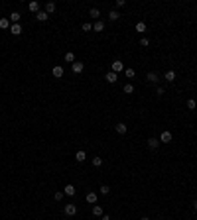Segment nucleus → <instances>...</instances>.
Listing matches in <instances>:
<instances>
[{
  "instance_id": "obj_1",
  "label": "nucleus",
  "mask_w": 197,
  "mask_h": 220,
  "mask_svg": "<svg viewBox=\"0 0 197 220\" xmlns=\"http://www.w3.org/2000/svg\"><path fill=\"white\" fill-rule=\"evenodd\" d=\"M169 141H172V132H162V134H160V144H169Z\"/></svg>"
},
{
  "instance_id": "obj_2",
  "label": "nucleus",
  "mask_w": 197,
  "mask_h": 220,
  "mask_svg": "<svg viewBox=\"0 0 197 220\" xmlns=\"http://www.w3.org/2000/svg\"><path fill=\"white\" fill-rule=\"evenodd\" d=\"M104 81H107V83H110V84H114L118 81V75L116 73H113V71H108L107 75H104Z\"/></svg>"
},
{
  "instance_id": "obj_3",
  "label": "nucleus",
  "mask_w": 197,
  "mask_h": 220,
  "mask_svg": "<svg viewBox=\"0 0 197 220\" xmlns=\"http://www.w3.org/2000/svg\"><path fill=\"white\" fill-rule=\"evenodd\" d=\"M63 210H65L67 216H75V214H77V206H75V204H65V208H63Z\"/></svg>"
},
{
  "instance_id": "obj_4",
  "label": "nucleus",
  "mask_w": 197,
  "mask_h": 220,
  "mask_svg": "<svg viewBox=\"0 0 197 220\" xmlns=\"http://www.w3.org/2000/svg\"><path fill=\"white\" fill-rule=\"evenodd\" d=\"M51 75L55 77V79H61V77H63V67H61V65H55V67L51 69Z\"/></svg>"
},
{
  "instance_id": "obj_5",
  "label": "nucleus",
  "mask_w": 197,
  "mask_h": 220,
  "mask_svg": "<svg viewBox=\"0 0 197 220\" xmlns=\"http://www.w3.org/2000/svg\"><path fill=\"white\" fill-rule=\"evenodd\" d=\"M120 71H124V65H122V61H113V73H116V75H118V73H120Z\"/></svg>"
},
{
  "instance_id": "obj_6",
  "label": "nucleus",
  "mask_w": 197,
  "mask_h": 220,
  "mask_svg": "<svg viewBox=\"0 0 197 220\" xmlns=\"http://www.w3.org/2000/svg\"><path fill=\"white\" fill-rule=\"evenodd\" d=\"M148 147H150V150H158V147H160V140H158V138H148Z\"/></svg>"
},
{
  "instance_id": "obj_7",
  "label": "nucleus",
  "mask_w": 197,
  "mask_h": 220,
  "mask_svg": "<svg viewBox=\"0 0 197 220\" xmlns=\"http://www.w3.org/2000/svg\"><path fill=\"white\" fill-rule=\"evenodd\" d=\"M36 18H38V22H47V20H49V14H47L46 10H40L38 14H36Z\"/></svg>"
},
{
  "instance_id": "obj_8",
  "label": "nucleus",
  "mask_w": 197,
  "mask_h": 220,
  "mask_svg": "<svg viewBox=\"0 0 197 220\" xmlns=\"http://www.w3.org/2000/svg\"><path fill=\"white\" fill-rule=\"evenodd\" d=\"M114 130H116V134H120V136H124V134H126V124H122V122H118L116 126H114Z\"/></svg>"
},
{
  "instance_id": "obj_9",
  "label": "nucleus",
  "mask_w": 197,
  "mask_h": 220,
  "mask_svg": "<svg viewBox=\"0 0 197 220\" xmlns=\"http://www.w3.org/2000/svg\"><path fill=\"white\" fill-rule=\"evenodd\" d=\"M75 193H77V189L73 185H65V189H63V195H67V197H73Z\"/></svg>"
},
{
  "instance_id": "obj_10",
  "label": "nucleus",
  "mask_w": 197,
  "mask_h": 220,
  "mask_svg": "<svg viewBox=\"0 0 197 220\" xmlns=\"http://www.w3.org/2000/svg\"><path fill=\"white\" fill-rule=\"evenodd\" d=\"M146 79H148V83H152V84H156L158 83V73H154V71H150V73H148V75H146Z\"/></svg>"
},
{
  "instance_id": "obj_11",
  "label": "nucleus",
  "mask_w": 197,
  "mask_h": 220,
  "mask_svg": "<svg viewBox=\"0 0 197 220\" xmlns=\"http://www.w3.org/2000/svg\"><path fill=\"white\" fill-rule=\"evenodd\" d=\"M28 10H30V12H34V14H38V12H40V2H36V0H34V2H30V4H28Z\"/></svg>"
},
{
  "instance_id": "obj_12",
  "label": "nucleus",
  "mask_w": 197,
  "mask_h": 220,
  "mask_svg": "<svg viewBox=\"0 0 197 220\" xmlns=\"http://www.w3.org/2000/svg\"><path fill=\"white\" fill-rule=\"evenodd\" d=\"M85 159H87V153H85L83 150H79V151H77V153H75V161H79V163H83Z\"/></svg>"
},
{
  "instance_id": "obj_13",
  "label": "nucleus",
  "mask_w": 197,
  "mask_h": 220,
  "mask_svg": "<svg viewBox=\"0 0 197 220\" xmlns=\"http://www.w3.org/2000/svg\"><path fill=\"white\" fill-rule=\"evenodd\" d=\"M10 32L14 33V36H20V33H22V26H20V24H12V26H10Z\"/></svg>"
},
{
  "instance_id": "obj_14",
  "label": "nucleus",
  "mask_w": 197,
  "mask_h": 220,
  "mask_svg": "<svg viewBox=\"0 0 197 220\" xmlns=\"http://www.w3.org/2000/svg\"><path fill=\"white\" fill-rule=\"evenodd\" d=\"M93 30H95V32H103V30H104V22H103V20H97V22L93 24Z\"/></svg>"
},
{
  "instance_id": "obj_15",
  "label": "nucleus",
  "mask_w": 197,
  "mask_h": 220,
  "mask_svg": "<svg viewBox=\"0 0 197 220\" xmlns=\"http://www.w3.org/2000/svg\"><path fill=\"white\" fill-rule=\"evenodd\" d=\"M93 214L97 216V218H101V216L104 214V212H103V206H101V204H95L93 206Z\"/></svg>"
},
{
  "instance_id": "obj_16",
  "label": "nucleus",
  "mask_w": 197,
  "mask_h": 220,
  "mask_svg": "<svg viewBox=\"0 0 197 220\" xmlns=\"http://www.w3.org/2000/svg\"><path fill=\"white\" fill-rule=\"evenodd\" d=\"M83 69H85V65L81 61H75V63H73V73H83Z\"/></svg>"
},
{
  "instance_id": "obj_17",
  "label": "nucleus",
  "mask_w": 197,
  "mask_h": 220,
  "mask_svg": "<svg viewBox=\"0 0 197 220\" xmlns=\"http://www.w3.org/2000/svg\"><path fill=\"white\" fill-rule=\"evenodd\" d=\"M8 20H10V24H20V12H12Z\"/></svg>"
},
{
  "instance_id": "obj_18",
  "label": "nucleus",
  "mask_w": 197,
  "mask_h": 220,
  "mask_svg": "<svg viewBox=\"0 0 197 220\" xmlns=\"http://www.w3.org/2000/svg\"><path fill=\"white\" fill-rule=\"evenodd\" d=\"M55 8H57V6H55V2H47V4H46V12H47L49 16H51L53 12H55Z\"/></svg>"
},
{
  "instance_id": "obj_19",
  "label": "nucleus",
  "mask_w": 197,
  "mask_h": 220,
  "mask_svg": "<svg viewBox=\"0 0 197 220\" xmlns=\"http://www.w3.org/2000/svg\"><path fill=\"white\" fill-rule=\"evenodd\" d=\"M164 79L168 81V83H174L175 81V71H168V73L164 75Z\"/></svg>"
},
{
  "instance_id": "obj_20",
  "label": "nucleus",
  "mask_w": 197,
  "mask_h": 220,
  "mask_svg": "<svg viewBox=\"0 0 197 220\" xmlns=\"http://www.w3.org/2000/svg\"><path fill=\"white\" fill-rule=\"evenodd\" d=\"M118 18H120V14H118L116 10H110V12H108V20H110V22H116Z\"/></svg>"
},
{
  "instance_id": "obj_21",
  "label": "nucleus",
  "mask_w": 197,
  "mask_h": 220,
  "mask_svg": "<svg viewBox=\"0 0 197 220\" xmlns=\"http://www.w3.org/2000/svg\"><path fill=\"white\" fill-rule=\"evenodd\" d=\"M10 26H12V24H10L8 18H2V20H0V28H2V30H10Z\"/></svg>"
},
{
  "instance_id": "obj_22",
  "label": "nucleus",
  "mask_w": 197,
  "mask_h": 220,
  "mask_svg": "<svg viewBox=\"0 0 197 220\" xmlns=\"http://www.w3.org/2000/svg\"><path fill=\"white\" fill-rule=\"evenodd\" d=\"M122 90H124L126 94H132V93H134V84H132V83H126L124 87H122Z\"/></svg>"
},
{
  "instance_id": "obj_23",
  "label": "nucleus",
  "mask_w": 197,
  "mask_h": 220,
  "mask_svg": "<svg viewBox=\"0 0 197 220\" xmlns=\"http://www.w3.org/2000/svg\"><path fill=\"white\" fill-rule=\"evenodd\" d=\"M89 16H91V18H95V20H99V16H101V10H99V8H91V10H89Z\"/></svg>"
},
{
  "instance_id": "obj_24",
  "label": "nucleus",
  "mask_w": 197,
  "mask_h": 220,
  "mask_svg": "<svg viewBox=\"0 0 197 220\" xmlns=\"http://www.w3.org/2000/svg\"><path fill=\"white\" fill-rule=\"evenodd\" d=\"M87 202L95 204V202H97V193H87Z\"/></svg>"
},
{
  "instance_id": "obj_25",
  "label": "nucleus",
  "mask_w": 197,
  "mask_h": 220,
  "mask_svg": "<svg viewBox=\"0 0 197 220\" xmlns=\"http://www.w3.org/2000/svg\"><path fill=\"white\" fill-rule=\"evenodd\" d=\"M65 61H67V63H75V53H73V51H67L65 53Z\"/></svg>"
},
{
  "instance_id": "obj_26",
  "label": "nucleus",
  "mask_w": 197,
  "mask_h": 220,
  "mask_svg": "<svg viewBox=\"0 0 197 220\" xmlns=\"http://www.w3.org/2000/svg\"><path fill=\"white\" fill-rule=\"evenodd\" d=\"M124 75H126L128 79H134V77H136V71H134V69H130V67H128V69H124Z\"/></svg>"
},
{
  "instance_id": "obj_27",
  "label": "nucleus",
  "mask_w": 197,
  "mask_h": 220,
  "mask_svg": "<svg viewBox=\"0 0 197 220\" xmlns=\"http://www.w3.org/2000/svg\"><path fill=\"white\" fill-rule=\"evenodd\" d=\"M93 165H95V167H101V165H103V157H99V155L93 157Z\"/></svg>"
},
{
  "instance_id": "obj_28",
  "label": "nucleus",
  "mask_w": 197,
  "mask_h": 220,
  "mask_svg": "<svg viewBox=\"0 0 197 220\" xmlns=\"http://www.w3.org/2000/svg\"><path fill=\"white\" fill-rule=\"evenodd\" d=\"M99 191H101V195H108V193H110V187H108V185H101Z\"/></svg>"
},
{
  "instance_id": "obj_29",
  "label": "nucleus",
  "mask_w": 197,
  "mask_h": 220,
  "mask_svg": "<svg viewBox=\"0 0 197 220\" xmlns=\"http://www.w3.org/2000/svg\"><path fill=\"white\" fill-rule=\"evenodd\" d=\"M136 32H140V33L146 32V24H144V22H138V24H136Z\"/></svg>"
},
{
  "instance_id": "obj_30",
  "label": "nucleus",
  "mask_w": 197,
  "mask_h": 220,
  "mask_svg": "<svg viewBox=\"0 0 197 220\" xmlns=\"http://www.w3.org/2000/svg\"><path fill=\"white\" fill-rule=\"evenodd\" d=\"M195 106H197V102H195L193 99H189V100H187V108H189V110H195Z\"/></svg>"
},
{
  "instance_id": "obj_31",
  "label": "nucleus",
  "mask_w": 197,
  "mask_h": 220,
  "mask_svg": "<svg viewBox=\"0 0 197 220\" xmlns=\"http://www.w3.org/2000/svg\"><path fill=\"white\" fill-rule=\"evenodd\" d=\"M53 199H55V201H57V202H59V201H61V199H63V191H57V193H55V195H53Z\"/></svg>"
},
{
  "instance_id": "obj_32",
  "label": "nucleus",
  "mask_w": 197,
  "mask_h": 220,
  "mask_svg": "<svg viewBox=\"0 0 197 220\" xmlns=\"http://www.w3.org/2000/svg\"><path fill=\"white\" fill-rule=\"evenodd\" d=\"M140 45L142 47H148V45H150V39H148V38H142L140 39Z\"/></svg>"
},
{
  "instance_id": "obj_33",
  "label": "nucleus",
  "mask_w": 197,
  "mask_h": 220,
  "mask_svg": "<svg viewBox=\"0 0 197 220\" xmlns=\"http://www.w3.org/2000/svg\"><path fill=\"white\" fill-rule=\"evenodd\" d=\"M156 94H158V96L166 94V89H164V87H158V89H156Z\"/></svg>"
},
{
  "instance_id": "obj_34",
  "label": "nucleus",
  "mask_w": 197,
  "mask_h": 220,
  "mask_svg": "<svg viewBox=\"0 0 197 220\" xmlns=\"http://www.w3.org/2000/svg\"><path fill=\"white\" fill-rule=\"evenodd\" d=\"M83 30H85V32H89V30H93V24L85 22V24H83Z\"/></svg>"
},
{
  "instance_id": "obj_35",
  "label": "nucleus",
  "mask_w": 197,
  "mask_h": 220,
  "mask_svg": "<svg viewBox=\"0 0 197 220\" xmlns=\"http://www.w3.org/2000/svg\"><path fill=\"white\" fill-rule=\"evenodd\" d=\"M126 4V2H124V0H116V8H122V6Z\"/></svg>"
},
{
  "instance_id": "obj_36",
  "label": "nucleus",
  "mask_w": 197,
  "mask_h": 220,
  "mask_svg": "<svg viewBox=\"0 0 197 220\" xmlns=\"http://www.w3.org/2000/svg\"><path fill=\"white\" fill-rule=\"evenodd\" d=\"M101 220H110V216H108V214H103V216H101Z\"/></svg>"
},
{
  "instance_id": "obj_37",
  "label": "nucleus",
  "mask_w": 197,
  "mask_h": 220,
  "mask_svg": "<svg viewBox=\"0 0 197 220\" xmlns=\"http://www.w3.org/2000/svg\"><path fill=\"white\" fill-rule=\"evenodd\" d=\"M193 208H195V210H197V201H195V202H193Z\"/></svg>"
},
{
  "instance_id": "obj_38",
  "label": "nucleus",
  "mask_w": 197,
  "mask_h": 220,
  "mask_svg": "<svg viewBox=\"0 0 197 220\" xmlns=\"http://www.w3.org/2000/svg\"><path fill=\"white\" fill-rule=\"evenodd\" d=\"M140 220H150V218H148V216H144V218H140Z\"/></svg>"
},
{
  "instance_id": "obj_39",
  "label": "nucleus",
  "mask_w": 197,
  "mask_h": 220,
  "mask_svg": "<svg viewBox=\"0 0 197 220\" xmlns=\"http://www.w3.org/2000/svg\"><path fill=\"white\" fill-rule=\"evenodd\" d=\"M99 220H101V218H99Z\"/></svg>"
}]
</instances>
